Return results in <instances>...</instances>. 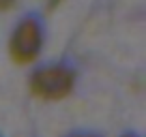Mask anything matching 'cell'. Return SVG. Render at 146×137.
<instances>
[{
	"instance_id": "obj_1",
	"label": "cell",
	"mask_w": 146,
	"mask_h": 137,
	"mask_svg": "<svg viewBox=\"0 0 146 137\" xmlns=\"http://www.w3.org/2000/svg\"><path fill=\"white\" fill-rule=\"evenodd\" d=\"M30 92L41 101H60L73 90L75 73L67 64H47L36 68L30 77Z\"/></svg>"
},
{
	"instance_id": "obj_6",
	"label": "cell",
	"mask_w": 146,
	"mask_h": 137,
	"mask_svg": "<svg viewBox=\"0 0 146 137\" xmlns=\"http://www.w3.org/2000/svg\"><path fill=\"white\" fill-rule=\"evenodd\" d=\"M125 137H133V135H125Z\"/></svg>"
},
{
	"instance_id": "obj_2",
	"label": "cell",
	"mask_w": 146,
	"mask_h": 137,
	"mask_svg": "<svg viewBox=\"0 0 146 137\" xmlns=\"http://www.w3.org/2000/svg\"><path fill=\"white\" fill-rule=\"evenodd\" d=\"M43 47V28L36 17H26L15 26L9 41V56L15 64H30Z\"/></svg>"
},
{
	"instance_id": "obj_4",
	"label": "cell",
	"mask_w": 146,
	"mask_h": 137,
	"mask_svg": "<svg viewBox=\"0 0 146 137\" xmlns=\"http://www.w3.org/2000/svg\"><path fill=\"white\" fill-rule=\"evenodd\" d=\"M71 137H97V135H90V133H78V135H71Z\"/></svg>"
},
{
	"instance_id": "obj_5",
	"label": "cell",
	"mask_w": 146,
	"mask_h": 137,
	"mask_svg": "<svg viewBox=\"0 0 146 137\" xmlns=\"http://www.w3.org/2000/svg\"><path fill=\"white\" fill-rule=\"evenodd\" d=\"M50 2H52V5H58V2H60V0H50Z\"/></svg>"
},
{
	"instance_id": "obj_3",
	"label": "cell",
	"mask_w": 146,
	"mask_h": 137,
	"mask_svg": "<svg viewBox=\"0 0 146 137\" xmlns=\"http://www.w3.org/2000/svg\"><path fill=\"white\" fill-rule=\"evenodd\" d=\"M15 5V0H0V11H9Z\"/></svg>"
}]
</instances>
